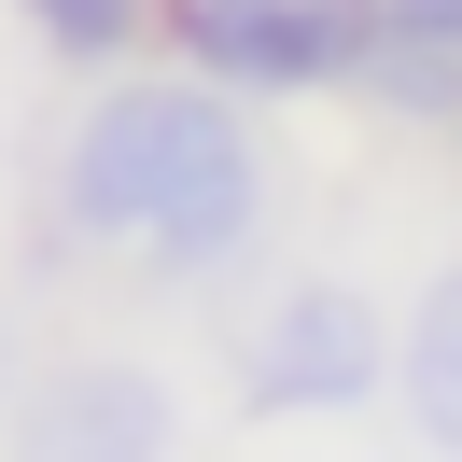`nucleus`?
Wrapping results in <instances>:
<instances>
[{
	"label": "nucleus",
	"instance_id": "f257e3e1",
	"mask_svg": "<svg viewBox=\"0 0 462 462\" xmlns=\"http://www.w3.org/2000/svg\"><path fill=\"white\" fill-rule=\"evenodd\" d=\"M266 210V154L210 85H113L70 126V225L154 266H225Z\"/></svg>",
	"mask_w": 462,
	"mask_h": 462
},
{
	"label": "nucleus",
	"instance_id": "f03ea898",
	"mask_svg": "<svg viewBox=\"0 0 462 462\" xmlns=\"http://www.w3.org/2000/svg\"><path fill=\"white\" fill-rule=\"evenodd\" d=\"M169 42L210 85H337L378 42L365 0H169Z\"/></svg>",
	"mask_w": 462,
	"mask_h": 462
},
{
	"label": "nucleus",
	"instance_id": "7ed1b4c3",
	"mask_svg": "<svg viewBox=\"0 0 462 462\" xmlns=\"http://www.w3.org/2000/svg\"><path fill=\"white\" fill-rule=\"evenodd\" d=\"M365 393H378V322H365V294H337V281L281 294L266 337H253V406H365Z\"/></svg>",
	"mask_w": 462,
	"mask_h": 462
},
{
	"label": "nucleus",
	"instance_id": "20e7f679",
	"mask_svg": "<svg viewBox=\"0 0 462 462\" xmlns=\"http://www.w3.org/2000/svg\"><path fill=\"white\" fill-rule=\"evenodd\" d=\"M406 393L434 434H462V281H434V309L406 322Z\"/></svg>",
	"mask_w": 462,
	"mask_h": 462
},
{
	"label": "nucleus",
	"instance_id": "39448f33",
	"mask_svg": "<svg viewBox=\"0 0 462 462\" xmlns=\"http://www.w3.org/2000/svg\"><path fill=\"white\" fill-rule=\"evenodd\" d=\"M29 14H42V42H57L70 70H113L141 29H169V0H29Z\"/></svg>",
	"mask_w": 462,
	"mask_h": 462
},
{
	"label": "nucleus",
	"instance_id": "423d86ee",
	"mask_svg": "<svg viewBox=\"0 0 462 462\" xmlns=\"http://www.w3.org/2000/svg\"><path fill=\"white\" fill-rule=\"evenodd\" d=\"M378 14V42H448L462 57V0H365Z\"/></svg>",
	"mask_w": 462,
	"mask_h": 462
}]
</instances>
